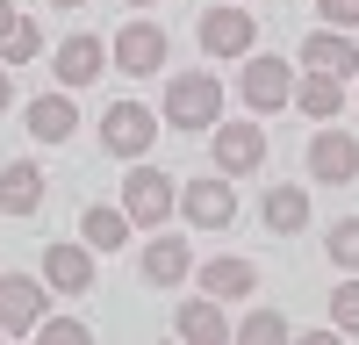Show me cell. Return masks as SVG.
Segmentation results:
<instances>
[{
    "instance_id": "cell-21",
    "label": "cell",
    "mask_w": 359,
    "mask_h": 345,
    "mask_svg": "<svg viewBox=\"0 0 359 345\" xmlns=\"http://www.w3.org/2000/svg\"><path fill=\"white\" fill-rule=\"evenodd\" d=\"M130 230H137L130 209H108V201H94V209L79 216V238L94 245V252H123V245H130Z\"/></svg>"
},
{
    "instance_id": "cell-26",
    "label": "cell",
    "mask_w": 359,
    "mask_h": 345,
    "mask_svg": "<svg viewBox=\"0 0 359 345\" xmlns=\"http://www.w3.org/2000/svg\"><path fill=\"white\" fill-rule=\"evenodd\" d=\"M331 324H338V331H359V273H345V280L331 288Z\"/></svg>"
},
{
    "instance_id": "cell-8",
    "label": "cell",
    "mask_w": 359,
    "mask_h": 345,
    "mask_svg": "<svg viewBox=\"0 0 359 345\" xmlns=\"http://www.w3.org/2000/svg\"><path fill=\"white\" fill-rule=\"evenodd\" d=\"M108 58H115L130 79H151V72H165V29H158V22H123V29H115V43H108Z\"/></svg>"
},
{
    "instance_id": "cell-18",
    "label": "cell",
    "mask_w": 359,
    "mask_h": 345,
    "mask_svg": "<svg viewBox=\"0 0 359 345\" xmlns=\"http://www.w3.org/2000/svg\"><path fill=\"white\" fill-rule=\"evenodd\" d=\"M194 280H201V295H216V302L259 295V266L252 259H208V266H194Z\"/></svg>"
},
{
    "instance_id": "cell-7",
    "label": "cell",
    "mask_w": 359,
    "mask_h": 345,
    "mask_svg": "<svg viewBox=\"0 0 359 345\" xmlns=\"http://www.w3.org/2000/svg\"><path fill=\"white\" fill-rule=\"evenodd\" d=\"M194 36H201V50H208V58H252L259 22H252V8H245V0H237V8H208Z\"/></svg>"
},
{
    "instance_id": "cell-25",
    "label": "cell",
    "mask_w": 359,
    "mask_h": 345,
    "mask_svg": "<svg viewBox=\"0 0 359 345\" xmlns=\"http://www.w3.org/2000/svg\"><path fill=\"white\" fill-rule=\"evenodd\" d=\"M36 338H50V345H86V338H94V324H86V316H50V309H43Z\"/></svg>"
},
{
    "instance_id": "cell-15",
    "label": "cell",
    "mask_w": 359,
    "mask_h": 345,
    "mask_svg": "<svg viewBox=\"0 0 359 345\" xmlns=\"http://www.w3.org/2000/svg\"><path fill=\"white\" fill-rule=\"evenodd\" d=\"M137 266H144L151 288H180V280L194 273V245H187V238H144V259H137Z\"/></svg>"
},
{
    "instance_id": "cell-22",
    "label": "cell",
    "mask_w": 359,
    "mask_h": 345,
    "mask_svg": "<svg viewBox=\"0 0 359 345\" xmlns=\"http://www.w3.org/2000/svg\"><path fill=\"white\" fill-rule=\"evenodd\" d=\"M237 338H245V345H280V338H294V324H287L280 309H245Z\"/></svg>"
},
{
    "instance_id": "cell-17",
    "label": "cell",
    "mask_w": 359,
    "mask_h": 345,
    "mask_svg": "<svg viewBox=\"0 0 359 345\" xmlns=\"http://www.w3.org/2000/svg\"><path fill=\"white\" fill-rule=\"evenodd\" d=\"M259 223L273 230V238H302V230H309V194L294 187V180L266 187V201H259Z\"/></svg>"
},
{
    "instance_id": "cell-31",
    "label": "cell",
    "mask_w": 359,
    "mask_h": 345,
    "mask_svg": "<svg viewBox=\"0 0 359 345\" xmlns=\"http://www.w3.org/2000/svg\"><path fill=\"white\" fill-rule=\"evenodd\" d=\"M123 8H151V0H123Z\"/></svg>"
},
{
    "instance_id": "cell-10",
    "label": "cell",
    "mask_w": 359,
    "mask_h": 345,
    "mask_svg": "<svg viewBox=\"0 0 359 345\" xmlns=\"http://www.w3.org/2000/svg\"><path fill=\"white\" fill-rule=\"evenodd\" d=\"M208 137H216V172H230V180L266 165V123H216Z\"/></svg>"
},
{
    "instance_id": "cell-30",
    "label": "cell",
    "mask_w": 359,
    "mask_h": 345,
    "mask_svg": "<svg viewBox=\"0 0 359 345\" xmlns=\"http://www.w3.org/2000/svg\"><path fill=\"white\" fill-rule=\"evenodd\" d=\"M50 8H86V0H50Z\"/></svg>"
},
{
    "instance_id": "cell-4",
    "label": "cell",
    "mask_w": 359,
    "mask_h": 345,
    "mask_svg": "<svg viewBox=\"0 0 359 345\" xmlns=\"http://www.w3.org/2000/svg\"><path fill=\"white\" fill-rule=\"evenodd\" d=\"M123 209H130V223H137V230H158V223L180 209V180L137 158V172L123 180Z\"/></svg>"
},
{
    "instance_id": "cell-24",
    "label": "cell",
    "mask_w": 359,
    "mask_h": 345,
    "mask_svg": "<svg viewBox=\"0 0 359 345\" xmlns=\"http://www.w3.org/2000/svg\"><path fill=\"white\" fill-rule=\"evenodd\" d=\"M323 252H331L345 273H359V216H338V223H331V238H323Z\"/></svg>"
},
{
    "instance_id": "cell-12",
    "label": "cell",
    "mask_w": 359,
    "mask_h": 345,
    "mask_svg": "<svg viewBox=\"0 0 359 345\" xmlns=\"http://www.w3.org/2000/svg\"><path fill=\"white\" fill-rule=\"evenodd\" d=\"M43 194H50V172L36 165V158H15V165H0V209L8 216H36L43 209Z\"/></svg>"
},
{
    "instance_id": "cell-6",
    "label": "cell",
    "mask_w": 359,
    "mask_h": 345,
    "mask_svg": "<svg viewBox=\"0 0 359 345\" xmlns=\"http://www.w3.org/2000/svg\"><path fill=\"white\" fill-rule=\"evenodd\" d=\"M309 180H323V187H352V180H359V137H352V130L323 123V130L309 137Z\"/></svg>"
},
{
    "instance_id": "cell-20",
    "label": "cell",
    "mask_w": 359,
    "mask_h": 345,
    "mask_svg": "<svg viewBox=\"0 0 359 345\" xmlns=\"http://www.w3.org/2000/svg\"><path fill=\"white\" fill-rule=\"evenodd\" d=\"M294 101H302L309 123H338V115H345V79H331V72H302Z\"/></svg>"
},
{
    "instance_id": "cell-19",
    "label": "cell",
    "mask_w": 359,
    "mask_h": 345,
    "mask_svg": "<svg viewBox=\"0 0 359 345\" xmlns=\"http://www.w3.org/2000/svg\"><path fill=\"white\" fill-rule=\"evenodd\" d=\"M22 115H29V137H36V144H65V137H72V123H79L72 94H36Z\"/></svg>"
},
{
    "instance_id": "cell-13",
    "label": "cell",
    "mask_w": 359,
    "mask_h": 345,
    "mask_svg": "<svg viewBox=\"0 0 359 345\" xmlns=\"http://www.w3.org/2000/svg\"><path fill=\"white\" fill-rule=\"evenodd\" d=\"M172 331L187 338V345H223V338H237V324L223 316L216 295H187V302L172 309Z\"/></svg>"
},
{
    "instance_id": "cell-28",
    "label": "cell",
    "mask_w": 359,
    "mask_h": 345,
    "mask_svg": "<svg viewBox=\"0 0 359 345\" xmlns=\"http://www.w3.org/2000/svg\"><path fill=\"white\" fill-rule=\"evenodd\" d=\"M15 108V79H8V65H0V115Z\"/></svg>"
},
{
    "instance_id": "cell-29",
    "label": "cell",
    "mask_w": 359,
    "mask_h": 345,
    "mask_svg": "<svg viewBox=\"0 0 359 345\" xmlns=\"http://www.w3.org/2000/svg\"><path fill=\"white\" fill-rule=\"evenodd\" d=\"M15 22H22V15H15V0H0V36H8Z\"/></svg>"
},
{
    "instance_id": "cell-32",
    "label": "cell",
    "mask_w": 359,
    "mask_h": 345,
    "mask_svg": "<svg viewBox=\"0 0 359 345\" xmlns=\"http://www.w3.org/2000/svg\"><path fill=\"white\" fill-rule=\"evenodd\" d=\"M0 338H8V331H0Z\"/></svg>"
},
{
    "instance_id": "cell-23",
    "label": "cell",
    "mask_w": 359,
    "mask_h": 345,
    "mask_svg": "<svg viewBox=\"0 0 359 345\" xmlns=\"http://www.w3.org/2000/svg\"><path fill=\"white\" fill-rule=\"evenodd\" d=\"M36 50H43V29H36V22L22 15V22L8 29V36H0V65H29Z\"/></svg>"
},
{
    "instance_id": "cell-16",
    "label": "cell",
    "mask_w": 359,
    "mask_h": 345,
    "mask_svg": "<svg viewBox=\"0 0 359 345\" xmlns=\"http://www.w3.org/2000/svg\"><path fill=\"white\" fill-rule=\"evenodd\" d=\"M302 65L331 72V79H352L359 72V43L345 36V29H316V36H302Z\"/></svg>"
},
{
    "instance_id": "cell-3",
    "label": "cell",
    "mask_w": 359,
    "mask_h": 345,
    "mask_svg": "<svg viewBox=\"0 0 359 345\" xmlns=\"http://www.w3.org/2000/svg\"><path fill=\"white\" fill-rule=\"evenodd\" d=\"M180 216L194 230H230L237 223V187L230 172H194V180H180Z\"/></svg>"
},
{
    "instance_id": "cell-2",
    "label": "cell",
    "mask_w": 359,
    "mask_h": 345,
    "mask_svg": "<svg viewBox=\"0 0 359 345\" xmlns=\"http://www.w3.org/2000/svg\"><path fill=\"white\" fill-rule=\"evenodd\" d=\"M237 94H245L252 115H280L294 101V58H273V50H252L245 72H237Z\"/></svg>"
},
{
    "instance_id": "cell-5",
    "label": "cell",
    "mask_w": 359,
    "mask_h": 345,
    "mask_svg": "<svg viewBox=\"0 0 359 345\" xmlns=\"http://www.w3.org/2000/svg\"><path fill=\"white\" fill-rule=\"evenodd\" d=\"M101 144H108L115 158H151L158 115L144 108V101H108V115H101Z\"/></svg>"
},
{
    "instance_id": "cell-1",
    "label": "cell",
    "mask_w": 359,
    "mask_h": 345,
    "mask_svg": "<svg viewBox=\"0 0 359 345\" xmlns=\"http://www.w3.org/2000/svg\"><path fill=\"white\" fill-rule=\"evenodd\" d=\"M165 123L187 137V130H216L223 123V86H216V72H180V79H165Z\"/></svg>"
},
{
    "instance_id": "cell-11",
    "label": "cell",
    "mask_w": 359,
    "mask_h": 345,
    "mask_svg": "<svg viewBox=\"0 0 359 345\" xmlns=\"http://www.w3.org/2000/svg\"><path fill=\"white\" fill-rule=\"evenodd\" d=\"M43 280H50V295H86L94 288V245H72V238H57L43 245Z\"/></svg>"
},
{
    "instance_id": "cell-14",
    "label": "cell",
    "mask_w": 359,
    "mask_h": 345,
    "mask_svg": "<svg viewBox=\"0 0 359 345\" xmlns=\"http://www.w3.org/2000/svg\"><path fill=\"white\" fill-rule=\"evenodd\" d=\"M50 72H57V79H65L72 94H79V86H94V79L108 72V43L79 29V36H65V43H57V65H50Z\"/></svg>"
},
{
    "instance_id": "cell-27",
    "label": "cell",
    "mask_w": 359,
    "mask_h": 345,
    "mask_svg": "<svg viewBox=\"0 0 359 345\" xmlns=\"http://www.w3.org/2000/svg\"><path fill=\"white\" fill-rule=\"evenodd\" d=\"M323 29H359V0H316Z\"/></svg>"
},
{
    "instance_id": "cell-9",
    "label": "cell",
    "mask_w": 359,
    "mask_h": 345,
    "mask_svg": "<svg viewBox=\"0 0 359 345\" xmlns=\"http://www.w3.org/2000/svg\"><path fill=\"white\" fill-rule=\"evenodd\" d=\"M43 288L50 280L0 273V331H8V338H36V324H43Z\"/></svg>"
}]
</instances>
